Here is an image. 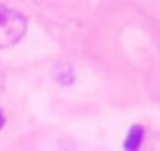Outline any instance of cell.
I'll list each match as a JSON object with an SVG mask.
<instances>
[{
    "label": "cell",
    "mask_w": 160,
    "mask_h": 151,
    "mask_svg": "<svg viewBox=\"0 0 160 151\" xmlns=\"http://www.w3.org/2000/svg\"><path fill=\"white\" fill-rule=\"evenodd\" d=\"M27 30V19L16 10L0 5V49L16 44Z\"/></svg>",
    "instance_id": "obj_1"
},
{
    "label": "cell",
    "mask_w": 160,
    "mask_h": 151,
    "mask_svg": "<svg viewBox=\"0 0 160 151\" xmlns=\"http://www.w3.org/2000/svg\"><path fill=\"white\" fill-rule=\"evenodd\" d=\"M143 135H144L143 128L140 124H135L127 134V138L124 142V148L126 149H137L140 146L141 140H143Z\"/></svg>",
    "instance_id": "obj_2"
},
{
    "label": "cell",
    "mask_w": 160,
    "mask_h": 151,
    "mask_svg": "<svg viewBox=\"0 0 160 151\" xmlns=\"http://www.w3.org/2000/svg\"><path fill=\"white\" fill-rule=\"evenodd\" d=\"M3 123H5V115H3V112L0 110V128L3 126Z\"/></svg>",
    "instance_id": "obj_3"
}]
</instances>
